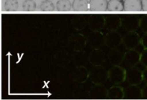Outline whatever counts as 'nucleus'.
<instances>
[{
    "label": "nucleus",
    "instance_id": "obj_9",
    "mask_svg": "<svg viewBox=\"0 0 147 100\" xmlns=\"http://www.w3.org/2000/svg\"><path fill=\"white\" fill-rule=\"evenodd\" d=\"M126 79L130 84L139 85L144 81L143 71L136 66L130 68L126 71Z\"/></svg>",
    "mask_w": 147,
    "mask_h": 100
},
{
    "label": "nucleus",
    "instance_id": "obj_4",
    "mask_svg": "<svg viewBox=\"0 0 147 100\" xmlns=\"http://www.w3.org/2000/svg\"><path fill=\"white\" fill-rule=\"evenodd\" d=\"M126 78V71L121 66H113L109 71V79L113 84L123 83Z\"/></svg>",
    "mask_w": 147,
    "mask_h": 100
},
{
    "label": "nucleus",
    "instance_id": "obj_27",
    "mask_svg": "<svg viewBox=\"0 0 147 100\" xmlns=\"http://www.w3.org/2000/svg\"><path fill=\"white\" fill-rule=\"evenodd\" d=\"M36 3L34 0H24L22 3V10L25 12H33L36 10Z\"/></svg>",
    "mask_w": 147,
    "mask_h": 100
},
{
    "label": "nucleus",
    "instance_id": "obj_18",
    "mask_svg": "<svg viewBox=\"0 0 147 100\" xmlns=\"http://www.w3.org/2000/svg\"><path fill=\"white\" fill-rule=\"evenodd\" d=\"M107 0H90L89 10L92 12H104L108 10Z\"/></svg>",
    "mask_w": 147,
    "mask_h": 100
},
{
    "label": "nucleus",
    "instance_id": "obj_14",
    "mask_svg": "<svg viewBox=\"0 0 147 100\" xmlns=\"http://www.w3.org/2000/svg\"><path fill=\"white\" fill-rule=\"evenodd\" d=\"M119 48L111 49L108 54V59L113 66H119L123 62L125 53L127 50H123Z\"/></svg>",
    "mask_w": 147,
    "mask_h": 100
},
{
    "label": "nucleus",
    "instance_id": "obj_7",
    "mask_svg": "<svg viewBox=\"0 0 147 100\" xmlns=\"http://www.w3.org/2000/svg\"><path fill=\"white\" fill-rule=\"evenodd\" d=\"M123 43V36L118 31H109L105 35V45L109 48H119Z\"/></svg>",
    "mask_w": 147,
    "mask_h": 100
},
{
    "label": "nucleus",
    "instance_id": "obj_16",
    "mask_svg": "<svg viewBox=\"0 0 147 100\" xmlns=\"http://www.w3.org/2000/svg\"><path fill=\"white\" fill-rule=\"evenodd\" d=\"M124 98L128 99H142V89L138 85L130 84L124 89Z\"/></svg>",
    "mask_w": 147,
    "mask_h": 100
},
{
    "label": "nucleus",
    "instance_id": "obj_21",
    "mask_svg": "<svg viewBox=\"0 0 147 100\" xmlns=\"http://www.w3.org/2000/svg\"><path fill=\"white\" fill-rule=\"evenodd\" d=\"M124 10V0H109L108 11L122 12Z\"/></svg>",
    "mask_w": 147,
    "mask_h": 100
},
{
    "label": "nucleus",
    "instance_id": "obj_32",
    "mask_svg": "<svg viewBox=\"0 0 147 100\" xmlns=\"http://www.w3.org/2000/svg\"><path fill=\"white\" fill-rule=\"evenodd\" d=\"M142 11L147 12V0H142Z\"/></svg>",
    "mask_w": 147,
    "mask_h": 100
},
{
    "label": "nucleus",
    "instance_id": "obj_19",
    "mask_svg": "<svg viewBox=\"0 0 147 100\" xmlns=\"http://www.w3.org/2000/svg\"><path fill=\"white\" fill-rule=\"evenodd\" d=\"M124 11H142V0H124Z\"/></svg>",
    "mask_w": 147,
    "mask_h": 100
},
{
    "label": "nucleus",
    "instance_id": "obj_2",
    "mask_svg": "<svg viewBox=\"0 0 147 100\" xmlns=\"http://www.w3.org/2000/svg\"><path fill=\"white\" fill-rule=\"evenodd\" d=\"M140 17L135 14L121 16V26L127 32L137 31L140 28Z\"/></svg>",
    "mask_w": 147,
    "mask_h": 100
},
{
    "label": "nucleus",
    "instance_id": "obj_30",
    "mask_svg": "<svg viewBox=\"0 0 147 100\" xmlns=\"http://www.w3.org/2000/svg\"><path fill=\"white\" fill-rule=\"evenodd\" d=\"M141 43L144 48V49H147V33H144L143 35L142 36L141 39Z\"/></svg>",
    "mask_w": 147,
    "mask_h": 100
},
{
    "label": "nucleus",
    "instance_id": "obj_31",
    "mask_svg": "<svg viewBox=\"0 0 147 100\" xmlns=\"http://www.w3.org/2000/svg\"><path fill=\"white\" fill-rule=\"evenodd\" d=\"M142 98L147 99V84L146 86L142 89Z\"/></svg>",
    "mask_w": 147,
    "mask_h": 100
},
{
    "label": "nucleus",
    "instance_id": "obj_29",
    "mask_svg": "<svg viewBox=\"0 0 147 100\" xmlns=\"http://www.w3.org/2000/svg\"><path fill=\"white\" fill-rule=\"evenodd\" d=\"M140 63L145 68H147V49H144L141 53Z\"/></svg>",
    "mask_w": 147,
    "mask_h": 100
},
{
    "label": "nucleus",
    "instance_id": "obj_26",
    "mask_svg": "<svg viewBox=\"0 0 147 100\" xmlns=\"http://www.w3.org/2000/svg\"><path fill=\"white\" fill-rule=\"evenodd\" d=\"M56 6L50 0H44L40 5V10L42 12H53L55 10Z\"/></svg>",
    "mask_w": 147,
    "mask_h": 100
},
{
    "label": "nucleus",
    "instance_id": "obj_10",
    "mask_svg": "<svg viewBox=\"0 0 147 100\" xmlns=\"http://www.w3.org/2000/svg\"><path fill=\"white\" fill-rule=\"evenodd\" d=\"M141 53L136 49L127 50L125 53L123 62L130 68L136 66L140 63Z\"/></svg>",
    "mask_w": 147,
    "mask_h": 100
},
{
    "label": "nucleus",
    "instance_id": "obj_5",
    "mask_svg": "<svg viewBox=\"0 0 147 100\" xmlns=\"http://www.w3.org/2000/svg\"><path fill=\"white\" fill-rule=\"evenodd\" d=\"M142 37L136 31L128 32L123 37V44L126 50L136 49L141 44Z\"/></svg>",
    "mask_w": 147,
    "mask_h": 100
},
{
    "label": "nucleus",
    "instance_id": "obj_3",
    "mask_svg": "<svg viewBox=\"0 0 147 100\" xmlns=\"http://www.w3.org/2000/svg\"><path fill=\"white\" fill-rule=\"evenodd\" d=\"M87 45V38L81 33L73 34L68 39V46L75 52H80Z\"/></svg>",
    "mask_w": 147,
    "mask_h": 100
},
{
    "label": "nucleus",
    "instance_id": "obj_15",
    "mask_svg": "<svg viewBox=\"0 0 147 100\" xmlns=\"http://www.w3.org/2000/svg\"><path fill=\"white\" fill-rule=\"evenodd\" d=\"M89 97L93 99H103L108 98V89L101 84H94L89 91Z\"/></svg>",
    "mask_w": 147,
    "mask_h": 100
},
{
    "label": "nucleus",
    "instance_id": "obj_11",
    "mask_svg": "<svg viewBox=\"0 0 147 100\" xmlns=\"http://www.w3.org/2000/svg\"><path fill=\"white\" fill-rule=\"evenodd\" d=\"M121 27V17L116 14L105 16V27L109 31H117Z\"/></svg>",
    "mask_w": 147,
    "mask_h": 100
},
{
    "label": "nucleus",
    "instance_id": "obj_1",
    "mask_svg": "<svg viewBox=\"0 0 147 100\" xmlns=\"http://www.w3.org/2000/svg\"><path fill=\"white\" fill-rule=\"evenodd\" d=\"M89 79L93 84H101L109 79V71L103 66H94L90 71Z\"/></svg>",
    "mask_w": 147,
    "mask_h": 100
},
{
    "label": "nucleus",
    "instance_id": "obj_17",
    "mask_svg": "<svg viewBox=\"0 0 147 100\" xmlns=\"http://www.w3.org/2000/svg\"><path fill=\"white\" fill-rule=\"evenodd\" d=\"M108 98L110 99H122L124 98V89L118 84H114L108 89Z\"/></svg>",
    "mask_w": 147,
    "mask_h": 100
},
{
    "label": "nucleus",
    "instance_id": "obj_12",
    "mask_svg": "<svg viewBox=\"0 0 147 100\" xmlns=\"http://www.w3.org/2000/svg\"><path fill=\"white\" fill-rule=\"evenodd\" d=\"M90 76V71L85 66H78L73 71L72 75V79L75 83L83 84L85 83Z\"/></svg>",
    "mask_w": 147,
    "mask_h": 100
},
{
    "label": "nucleus",
    "instance_id": "obj_22",
    "mask_svg": "<svg viewBox=\"0 0 147 100\" xmlns=\"http://www.w3.org/2000/svg\"><path fill=\"white\" fill-rule=\"evenodd\" d=\"M72 8L76 12H86L89 10V2L88 0H73Z\"/></svg>",
    "mask_w": 147,
    "mask_h": 100
},
{
    "label": "nucleus",
    "instance_id": "obj_8",
    "mask_svg": "<svg viewBox=\"0 0 147 100\" xmlns=\"http://www.w3.org/2000/svg\"><path fill=\"white\" fill-rule=\"evenodd\" d=\"M87 44L93 49L100 48L105 44V35L100 31H92L88 35Z\"/></svg>",
    "mask_w": 147,
    "mask_h": 100
},
{
    "label": "nucleus",
    "instance_id": "obj_6",
    "mask_svg": "<svg viewBox=\"0 0 147 100\" xmlns=\"http://www.w3.org/2000/svg\"><path fill=\"white\" fill-rule=\"evenodd\" d=\"M107 59L105 52L100 48L92 49L88 55L89 63L93 66H103Z\"/></svg>",
    "mask_w": 147,
    "mask_h": 100
},
{
    "label": "nucleus",
    "instance_id": "obj_13",
    "mask_svg": "<svg viewBox=\"0 0 147 100\" xmlns=\"http://www.w3.org/2000/svg\"><path fill=\"white\" fill-rule=\"evenodd\" d=\"M88 24L92 31H100L105 27V16L101 14L89 16Z\"/></svg>",
    "mask_w": 147,
    "mask_h": 100
},
{
    "label": "nucleus",
    "instance_id": "obj_20",
    "mask_svg": "<svg viewBox=\"0 0 147 100\" xmlns=\"http://www.w3.org/2000/svg\"><path fill=\"white\" fill-rule=\"evenodd\" d=\"M88 18L86 15H77L72 19V25L77 30H82L88 24Z\"/></svg>",
    "mask_w": 147,
    "mask_h": 100
},
{
    "label": "nucleus",
    "instance_id": "obj_33",
    "mask_svg": "<svg viewBox=\"0 0 147 100\" xmlns=\"http://www.w3.org/2000/svg\"><path fill=\"white\" fill-rule=\"evenodd\" d=\"M143 79L146 84H147V68L143 71Z\"/></svg>",
    "mask_w": 147,
    "mask_h": 100
},
{
    "label": "nucleus",
    "instance_id": "obj_25",
    "mask_svg": "<svg viewBox=\"0 0 147 100\" xmlns=\"http://www.w3.org/2000/svg\"><path fill=\"white\" fill-rule=\"evenodd\" d=\"M55 60L58 65H61V66H64L67 63V62L70 60V57H69L68 54L67 52L62 51L59 52L57 55H56Z\"/></svg>",
    "mask_w": 147,
    "mask_h": 100
},
{
    "label": "nucleus",
    "instance_id": "obj_24",
    "mask_svg": "<svg viewBox=\"0 0 147 100\" xmlns=\"http://www.w3.org/2000/svg\"><path fill=\"white\" fill-rule=\"evenodd\" d=\"M19 10L17 0H6L4 3V10L7 12H16Z\"/></svg>",
    "mask_w": 147,
    "mask_h": 100
},
{
    "label": "nucleus",
    "instance_id": "obj_23",
    "mask_svg": "<svg viewBox=\"0 0 147 100\" xmlns=\"http://www.w3.org/2000/svg\"><path fill=\"white\" fill-rule=\"evenodd\" d=\"M71 9L72 4L69 0H59L56 3V10L59 12H68Z\"/></svg>",
    "mask_w": 147,
    "mask_h": 100
},
{
    "label": "nucleus",
    "instance_id": "obj_28",
    "mask_svg": "<svg viewBox=\"0 0 147 100\" xmlns=\"http://www.w3.org/2000/svg\"><path fill=\"white\" fill-rule=\"evenodd\" d=\"M140 29L144 33H147V15H144L140 19Z\"/></svg>",
    "mask_w": 147,
    "mask_h": 100
}]
</instances>
